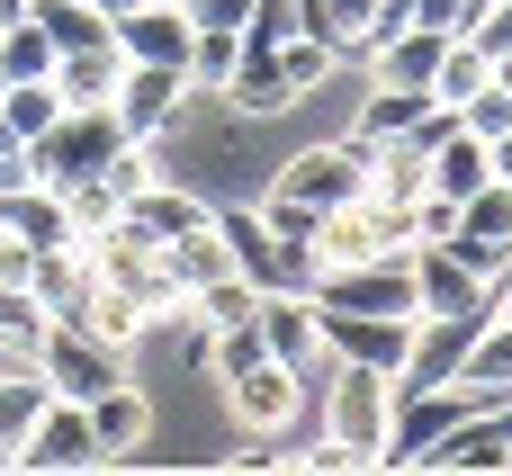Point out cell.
I'll list each match as a JSON object with an SVG mask.
<instances>
[{"mask_svg":"<svg viewBox=\"0 0 512 476\" xmlns=\"http://www.w3.org/2000/svg\"><path fill=\"white\" fill-rule=\"evenodd\" d=\"M9 468H27V476L99 468V432H90V405H72V396H36V414H27V423H18V441H9Z\"/></svg>","mask_w":512,"mask_h":476,"instance_id":"277c9868","label":"cell"},{"mask_svg":"<svg viewBox=\"0 0 512 476\" xmlns=\"http://www.w3.org/2000/svg\"><path fill=\"white\" fill-rule=\"evenodd\" d=\"M90 243L72 234V243H54V252H36V270H27V297L45 306V324H81V306H90Z\"/></svg>","mask_w":512,"mask_h":476,"instance_id":"5bb4252c","label":"cell"},{"mask_svg":"<svg viewBox=\"0 0 512 476\" xmlns=\"http://www.w3.org/2000/svg\"><path fill=\"white\" fill-rule=\"evenodd\" d=\"M189 9V27H243L252 18V0H180Z\"/></svg>","mask_w":512,"mask_h":476,"instance_id":"ab89813d","label":"cell"},{"mask_svg":"<svg viewBox=\"0 0 512 476\" xmlns=\"http://www.w3.org/2000/svg\"><path fill=\"white\" fill-rule=\"evenodd\" d=\"M495 315H512V279H504V288H495Z\"/></svg>","mask_w":512,"mask_h":476,"instance_id":"7bdbcfd3","label":"cell"},{"mask_svg":"<svg viewBox=\"0 0 512 476\" xmlns=\"http://www.w3.org/2000/svg\"><path fill=\"white\" fill-rule=\"evenodd\" d=\"M54 117H63V90H54V81H9V90H0V126H9L18 144L54 135Z\"/></svg>","mask_w":512,"mask_h":476,"instance_id":"f1b7e54d","label":"cell"},{"mask_svg":"<svg viewBox=\"0 0 512 476\" xmlns=\"http://www.w3.org/2000/svg\"><path fill=\"white\" fill-rule=\"evenodd\" d=\"M108 36H117L126 63H189V36H198V27H189L180 0H144V9H117Z\"/></svg>","mask_w":512,"mask_h":476,"instance_id":"4fadbf2b","label":"cell"},{"mask_svg":"<svg viewBox=\"0 0 512 476\" xmlns=\"http://www.w3.org/2000/svg\"><path fill=\"white\" fill-rule=\"evenodd\" d=\"M18 18H36L54 36V54H81V45H108V9L99 0H27Z\"/></svg>","mask_w":512,"mask_h":476,"instance_id":"484cf974","label":"cell"},{"mask_svg":"<svg viewBox=\"0 0 512 476\" xmlns=\"http://www.w3.org/2000/svg\"><path fill=\"white\" fill-rule=\"evenodd\" d=\"M459 234H495V243H512V189L504 180H486L477 198H459Z\"/></svg>","mask_w":512,"mask_h":476,"instance_id":"4dcf8cb0","label":"cell"},{"mask_svg":"<svg viewBox=\"0 0 512 476\" xmlns=\"http://www.w3.org/2000/svg\"><path fill=\"white\" fill-rule=\"evenodd\" d=\"M0 225H9V234H27L36 252H54V243H72V216H63V198H54V189H36V180L0 198Z\"/></svg>","mask_w":512,"mask_h":476,"instance_id":"d4e9b609","label":"cell"},{"mask_svg":"<svg viewBox=\"0 0 512 476\" xmlns=\"http://www.w3.org/2000/svg\"><path fill=\"white\" fill-rule=\"evenodd\" d=\"M495 81H504V90H512V54H495Z\"/></svg>","mask_w":512,"mask_h":476,"instance_id":"b9f144b4","label":"cell"},{"mask_svg":"<svg viewBox=\"0 0 512 476\" xmlns=\"http://www.w3.org/2000/svg\"><path fill=\"white\" fill-rule=\"evenodd\" d=\"M117 72H126L117 36H108V45H81V54H54V90H63V108H99V99L117 90Z\"/></svg>","mask_w":512,"mask_h":476,"instance_id":"7402d4cb","label":"cell"},{"mask_svg":"<svg viewBox=\"0 0 512 476\" xmlns=\"http://www.w3.org/2000/svg\"><path fill=\"white\" fill-rule=\"evenodd\" d=\"M99 9H108V18H117V9H144V0H99Z\"/></svg>","mask_w":512,"mask_h":476,"instance_id":"ee69618b","label":"cell"},{"mask_svg":"<svg viewBox=\"0 0 512 476\" xmlns=\"http://www.w3.org/2000/svg\"><path fill=\"white\" fill-rule=\"evenodd\" d=\"M486 180H495V153H486V135L450 126V135L432 144V198H477Z\"/></svg>","mask_w":512,"mask_h":476,"instance_id":"ffe728a7","label":"cell"},{"mask_svg":"<svg viewBox=\"0 0 512 476\" xmlns=\"http://www.w3.org/2000/svg\"><path fill=\"white\" fill-rule=\"evenodd\" d=\"M108 108H117V126H126L135 144H162V135L189 117V81H180V63H126L117 90H108Z\"/></svg>","mask_w":512,"mask_h":476,"instance_id":"52a82bcc","label":"cell"},{"mask_svg":"<svg viewBox=\"0 0 512 476\" xmlns=\"http://www.w3.org/2000/svg\"><path fill=\"white\" fill-rule=\"evenodd\" d=\"M252 315H261V288H252L243 270H225V279L189 288V324H207V333H225V324H252Z\"/></svg>","mask_w":512,"mask_h":476,"instance_id":"4316f807","label":"cell"},{"mask_svg":"<svg viewBox=\"0 0 512 476\" xmlns=\"http://www.w3.org/2000/svg\"><path fill=\"white\" fill-rule=\"evenodd\" d=\"M0 342H27V351L45 342V306L27 288H0Z\"/></svg>","mask_w":512,"mask_h":476,"instance_id":"e575fe53","label":"cell"},{"mask_svg":"<svg viewBox=\"0 0 512 476\" xmlns=\"http://www.w3.org/2000/svg\"><path fill=\"white\" fill-rule=\"evenodd\" d=\"M459 387H468L477 405H495V396L512 387V315L477 324V342H468V360H459Z\"/></svg>","mask_w":512,"mask_h":476,"instance_id":"603a6c76","label":"cell"},{"mask_svg":"<svg viewBox=\"0 0 512 476\" xmlns=\"http://www.w3.org/2000/svg\"><path fill=\"white\" fill-rule=\"evenodd\" d=\"M36 378H45V396L90 405V396H108L117 378H135V360H126V351H108V342H99V333H81V324H45V342H36Z\"/></svg>","mask_w":512,"mask_h":476,"instance_id":"5b68a950","label":"cell"},{"mask_svg":"<svg viewBox=\"0 0 512 476\" xmlns=\"http://www.w3.org/2000/svg\"><path fill=\"white\" fill-rule=\"evenodd\" d=\"M360 171H369V144L360 135H315V144H297V153H279L270 162V180L261 189H279V198H297V207H342V198H360Z\"/></svg>","mask_w":512,"mask_h":476,"instance_id":"3957f363","label":"cell"},{"mask_svg":"<svg viewBox=\"0 0 512 476\" xmlns=\"http://www.w3.org/2000/svg\"><path fill=\"white\" fill-rule=\"evenodd\" d=\"M126 144V126H117V108L99 99V108H63L54 117V135H36L27 153H36V189H81V180H99L108 171V153Z\"/></svg>","mask_w":512,"mask_h":476,"instance_id":"7a4b0ae2","label":"cell"},{"mask_svg":"<svg viewBox=\"0 0 512 476\" xmlns=\"http://www.w3.org/2000/svg\"><path fill=\"white\" fill-rule=\"evenodd\" d=\"M441 27H423V18H405V27H387L369 54H360V72L369 81H405V90H432V72H441Z\"/></svg>","mask_w":512,"mask_h":476,"instance_id":"9a60e30c","label":"cell"},{"mask_svg":"<svg viewBox=\"0 0 512 476\" xmlns=\"http://www.w3.org/2000/svg\"><path fill=\"white\" fill-rule=\"evenodd\" d=\"M486 153H495V180H504V189H512V126H504V135H495V144H486Z\"/></svg>","mask_w":512,"mask_h":476,"instance_id":"60d3db41","label":"cell"},{"mask_svg":"<svg viewBox=\"0 0 512 476\" xmlns=\"http://www.w3.org/2000/svg\"><path fill=\"white\" fill-rule=\"evenodd\" d=\"M324 315V360H360V369H405V342H414V315H342V306H315Z\"/></svg>","mask_w":512,"mask_h":476,"instance_id":"8fae6325","label":"cell"},{"mask_svg":"<svg viewBox=\"0 0 512 476\" xmlns=\"http://www.w3.org/2000/svg\"><path fill=\"white\" fill-rule=\"evenodd\" d=\"M324 432L342 450H360V468H378L387 450V423H396V378L387 369H360V360H324Z\"/></svg>","mask_w":512,"mask_h":476,"instance_id":"6da1fadb","label":"cell"},{"mask_svg":"<svg viewBox=\"0 0 512 476\" xmlns=\"http://www.w3.org/2000/svg\"><path fill=\"white\" fill-rule=\"evenodd\" d=\"M261 351L270 360H288L306 387H315V369H324V315H315V297H288V288H261Z\"/></svg>","mask_w":512,"mask_h":476,"instance_id":"30bf717a","label":"cell"},{"mask_svg":"<svg viewBox=\"0 0 512 476\" xmlns=\"http://www.w3.org/2000/svg\"><path fill=\"white\" fill-rule=\"evenodd\" d=\"M459 126H468V135H486V144H495V135H504V126H512V90H504V81H486V90H477V99H459Z\"/></svg>","mask_w":512,"mask_h":476,"instance_id":"836d02e7","label":"cell"},{"mask_svg":"<svg viewBox=\"0 0 512 476\" xmlns=\"http://www.w3.org/2000/svg\"><path fill=\"white\" fill-rule=\"evenodd\" d=\"M288 468H315V476H351V468H360V450H342L333 432H315L306 450H288Z\"/></svg>","mask_w":512,"mask_h":476,"instance_id":"d590c367","label":"cell"},{"mask_svg":"<svg viewBox=\"0 0 512 476\" xmlns=\"http://www.w3.org/2000/svg\"><path fill=\"white\" fill-rule=\"evenodd\" d=\"M405 270H414V315H495V288L450 243H414Z\"/></svg>","mask_w":512,"mask_h":476,"instance_id":"ba28073f","label":"cell"},{"mask_svg":"<svg viewBox=\"0 0 512 476\" xmlns=\"http://www.w3.org/2000/svg\"><path fill=\"white\" fill-rule=\"evenodd\" d=\"M216 414L234 423V432H297V414H306V378L288 369V360H252V369H234L225 387H216Z\"/></svg>","mask_w":512,"mask_h":476,"instance_id":"8992f818","label":"cell"},{"mask_svg":"<svg viewBox=\"0 0 512 476\" xmlns=\"http://www.w3.org/2000/svg\"><path fill=\"white\" fill-rule=\"evenodd\" d=\"M0 90H9V72H0Z\"/></svg>","mask_w":512,"mask_h":476,"instance_id":"f6af8a7d","label":"cell"},{"mask_svg":"<svg viewBox=\"0 0 512 476\" xmlns=\"http://www.w3.org/2000/svg\"><path fill=\"white\" fill-rule=\"evenodd\" d=\"M432 468H477V476H512V432L495 423V405H468L441 441H432Z\"/></svg>","mask_w":512,"mask_h":476,"instance_id":"2e32d148","label":"cell"},{"mask_svg":"<svg viewBox=\"0 0 512 476\" xmlns=\"http://www.w3.org/2000/svg\"><path fill=\"white\" fill-rule=\"evenodd\" d=\"M162 252H171V270H180V288H207V279L234 270V252H225V234H216V207H207V225H189V234L162 243Z\"/></svg>","mask_w":512,"mask_h":476,"instance_id":"83f0119b","label":"cell"},{"mask_svg":"<svg viewBox=\"0 0 512 476\" xmlns=\"http://www.w3.org/2000/svg\"><path fill=\"white\" fill-rule=\"evenodd\" d=\"M0 72L9 81H54V36L36 18H0Z\"/></svg>","mask_w":512,"mask_h":476,"instance_id":"f546056e","label":"cell"},{"mask_svg":"<svg viewBox=\"0 0 512 476\" xmlns=\"http://www.w3.org/2000/svg\"><path fill=\"white\" fill-rule=\"evenodd\" d=\"M234 63H243V27H198V36H189V63H180L189 99H216V90L234 81Z\"/></svg>","mask_w":512,"mask_h":476,"instance_id":"cb8c5ba5","label":"cell"},{"mask_svg":"<svg viewBox=\"0 0 512 476\" xmlns=\"http://www.w3.org/2000/svg\"><path fill=\"white\" fill-rule=\"evenodd\" d=\"M207 207H216L207 189H180V180L162 171L153 189H135V198H126V225H135V234H153V243H180L189 225H207Z\"/></svg>","mask_w":512,"mask_h":476,"instance_id":"ac0fdd59","label":"cell"},{"mask_svg":"<svg viewBox=\"0 0 512 476\" xmlns=\"http://www.w3.org/2000/svg\"><path fill=\"white\" fill-rule=\"evenodd\" d=\"M477 324H495V315H414V342H405L396 387H450L459 360H468V342H477Z\"/></svg>","mask_w":512,"mask_h":476,"instance_id":"7c38bea8","label":"cell"},{"mask_svg":"<svg viewBox=\"0 0 512 476\" xmlns=\"http://www.w3.org/2000/svg\"><path fill=\"white\" fill-rule=\"evenodd\" d=\"M117 207H126V198H117L108 180H81V189H63V216H72V234H99Z\"/></svg>","mask_w":512,"mask_h":476,"instance_id":"d6a6232c","label":"cell"},{"mask_svg":"<svg viewBox=\"0 0 512 476\" xmlns=\"http://www.w3.org/2000/svg\"><path fill=\"white\" fill-rule=\"evenodd\" d=\"M288 36H306V0H252L243 45H288Z\"/></svg>","mask_w":512,"mask_h":476,"instance_id":"1f68e13d","label":"cell"},{"mask_svg":"<svg viewBox=\"0 0 512 476\" xmlns=\"http://www.w3.org/2000/svg\"><path fill=\"white\" fill-rule=\"evenodd\" d=\"M216 234H225L234 270H243L252 288H270V279H279V234L261 225V207H252V198H216Z\"/></svg>","mask_w":512,"mask_h":476,"instance_id":"d6986e66","label":"cell"},{"mask_svg":"<svg viewBox=\"0 0 512 476\" xmlns=\"http://www.w3.org/2000/svg\"><path fill=\"white\" fill-rule=\"evenodd\" d=\"M477 9H486V0H477Z\"/></svg>","mask_w":512,"mask_h":476,"instance_id":"bcb514c9","label":"cell"},{"mask_svg":"<svg viewBox=\"0 0 512 476\" xmlns=\"http://www.w3.org/2000/svg\"><path fill=\"white\" fill-rule=\"evenodd\" d=\"M27 270H36V243L0 225V288H27Z\"/></svg>","mask_w":512,"mask_h":476,"instance_id":"74e56055","label":"cell"},{"mask_svg":"<svg viewBox=\"0 0 512 476\" xmlns=\"http://www.w3.org/2000/svg\"><path fill=\"white\" fill-rule=\"evenodd\" d=\"M81 333H99L108 351H126V360H135V351L153 342V315H144V306H135L126 288H108V279H90V306H81Z\"/></svg>","mask_w":512,"mask_h":476,"instance_id":"44dd1931","label":"cell"},{"mask_svg":"<svg viewBox=\"0 0 512 476\" xmlns=\"http://www.w3.org/2000/svg\"><path fill=\"white\" fill-rule=\"evenodd\" d=\"M414 18H423V27H441V36H459V27L477 18V0H414Z\"/></svg>","mask_w":512,"mask_h":476,"instance_id":"f35d334b","label":"cell"},{"mask_svg":"<svg viewBox=\"0 0 512 476\" xmlns=\"http://www.w3.org/2000/svg\"><path fill=\"white\" fill-rule=\"evenodd\" d=\"M459 36H477L486 54H512V0H486V9H477V18H468Z\"/></svg>","mask_w":512,"mask_h":476,"instance_id":"8d00e7d4","label":"cell"},{"mask_svg":"<svg viewBox=\"0 0 512 476\" xmlns=\"http://www.w3.org/2000/svg\"><path fill=\"white\" fill-rule=\"evenodd\" d=\"M90 432H99V468H144V450H153V387H144V369L117 378L108 396H90Z\"/></svg>","mask_w":512,"mask_h":476,"instance_id":"9c48e42d","label":"cell"},{"mask_svg":"<svg viewBox=\"0 0 512 476\" xmlns=\"http://www.w3.org/2000/svg\"><path fill=\"white\" fill-rule=\"evenodd\" d=\"M423 189H432V153H423L414 135H396V144H369L360 198H378V207H414Z\"/></svg>","mask_w":512,"mask_h":476,"instance_id":"e0dca14e","label":"cell"}]
</instances>
